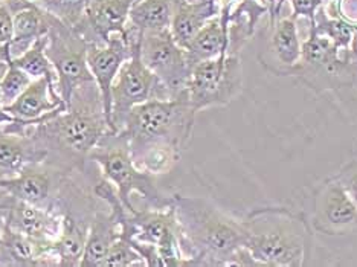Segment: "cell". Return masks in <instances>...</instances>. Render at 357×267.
<instances>
[{
  "mask_svg": "<svg viewBox=\"0 0 357 267\" xmlns=\"http://www.w3.org/2000/svg\"><path fill=\"white\" fill-rule=\"evenodd\" d=\"M220 14L218 3L211 0H178L169 31L183 49L206 23Z\"/></svg>",
  "mask_w": 357,
  "mask_h": 267,
  "instance_id": "obj_22",
  "label": "cell"
},
{
  "mask_svg": "<svg viewBox=\"0 0 357 267\" xmlns=\"http://www.w3.org/2000/svg\"><path fill=\"white\" fill-rule=\"evenodd\" d=\"M136 0H86L84 15L74 29L87 45H105L113 34L126 32Z\"/></svg>",
  "mask_w": 357,
  "mask_h": 267,
  "instance_id": "obj_14",
  "label": "cell"
},
{
  "mask_svg": "<svg viewBox=\"0 0 357 267\" xmlns=\"http://www.w3.org/2000/svg\"><path fill=\"white\" fill-rule=\"evenodd\" d=\"M69 173L43 162L31 164L15 176L0 177V191L13 199L28 201L36 206L54 209L59 200V190L66 185Z\"/></svg>",
  "mask_w": 357,
  "mask_h": 267,
  "instance_id": "obj_13",
  "label": "cell"
},
{
  "mask_svg": "<svg viewBox=\"0 0 357 267\" xmlns=\"http://www.w3.org/2000/svg\"><path fill=\"white\" fill-rule=\"evenodd\" d=\"M3 197L0 200V214L5 224L31 238L54 245L61 229L60 214L54 213V209L13 199L8 194H3Z\"/></svg>",
  "mask_w": 357,
  "mask_h": 267,
  "instance_id": "obj_15",
  "label": "cell"
},
{
  "mask_svg": "<svg viewBox=\"0 0 357 267\" xmlns=\"http://www.w3.org/2000/svg\"><path fill=\"white\" fill-rule=\"evenodd\" d=\"M291 10H294V17H307L310 23H314L316 14L322 5V0H290Z\"/></svg>",
  "mask_w": 357,
  "mask_h": 267,
  "instance_id": "obj_31",
  "label": "cell"
},
{
  "mask_svg": "<svg viewBox=\"0 0 357 267\" xmlns=\"http://www.w3.org/2000/svg\"><path fill=\"white\" fill-rule=\"evenodd\" d=\"M196 115L185 91L174 98L150 100L133 107L119 132L127 137L132 155L150 147L183 151L191 139Z\"/></svg>",
  "mask_w": 357,
  "mask_h": 267,
  "instance_id": "obj_4",
  "label": "cell"
},
{
  "mask_svg": "<svg viewBox=\"0 0 357 267\" xmlns=\"http://www.w3.org/2000/svg\"><path fill=\"white\" fill-rule=\"evenodd\" d=\"M5 3L11 10L14 22L13 40L5 45L10 59H15L28 51L36 40L47 36V32L60 22L43 8L26 0H5Z\"/></svg>",
  "mask_w": 357,
  "mask_h": 267,
  "instance_id": "obj_17",
  "label": "cell"
},
{
  "mask_svg": "<svg viewBox=\"0 0 357 267\" xmlns=\"http://www.w3.org/2000/svg\"><path fill=\"white\" fill-rule=\"evenodd\" d=\"M121 234H123V228L119 223V211L110 208V213H93L79 266L102 267L104 258L107 255L110 246L121 237Z\"/></svg>",
  "mask_w": 357,
  "mask_h": 267,
  "instance_id": "obj_21",
  "label": "cell"
},
{
  "mask_svg": "<svg viewBox=\"0 0 357 267\" xmlns=\"http://www.w3.org/2000/svg\"><path fill=\"white\" fill-rule=\"evenodd\" d=\"M310 25V36L303 43L301 61L294 75L318 93L353 84L357 75V59L351 49H339L331 38L318 32L314 23Z\"/></svg>",
  "mask_w": 357,
  "mask_h": 267,
  "instance_id": "obj_6",
  "label": "cell"
},
{
  "mask_svg": "<svg viewBox=\"0 0 357 267\" xmlns=\"http://www.w3.org/2000/svg\"><path fill=\"white\" fill-rule=\"evenodd\" d=\"M243 64L240 54L228 51L206 61L196 64L186 93L196 113L211 107L228 106L243 92Z\"/></svg>",
  "mask_w": 357,
  "mask_h": 267,
  "instance_id": "obj_7",
  "label": "cell"
},
{
  "mask_svg": "<svg viewBox=\"0 0 357 267\" xmlns=\"http://www.w3.org/2000/svg\"><path fill=\"white\" fill-rule=\"evenodd\" d=\"M295 20L296 19L291 15V17L280 19L273 25L269 46H267V54L272 56V60L263 66L275 75H294L299 61H301L303 43L299 40Z\"/></svg>",
  "mask_w": 357,
  "mask_h": 267,
  "instance_id": "obj_18",
  "label": "cell"
},
{
  "mask_svg": "<svg viewBox=\"0 0 357 267\" xmlns=\"http://www.w3.org/2000/svg\"><path fill=\"white\" fill-rule=\"evenodd\" d=\"M6 127L28 133L46 153L43 164L66 173H72V169L89 160L91 151L98 145L105 132L110 130L96 83L77 89L68 110L46 119L45 123Z\"/></svg>",
  "mask_w": 357,
  "mask_h": 267,
  "instance_id": "obj_1",
  "label": "cell"
},
{
  "mask_svg": "<svg viewBox=\"0 0 357 267\" xmlns=\"http://www.w3.org/2000/svg\"><path fill=\"white\" fill-rule=\"evenodd\" d=\"M14 36L13 13L5 2L0 3V47L8 45Z\"/></svg>",
  "mask_w": 357,
  "mask_h": 267,
  "instance_id": "obj_32",
  "label": "cell"
},
{
  "mask_svg": "<svg viewBox=\"0 0 357 267\" xmlns=\"http://www.w3.org/2000/svg\"><path fill=\"white\" fill-rule=\"evenodd\" d=\"M92 215L77 217L75 214L70 213H64L61 215L60 236L56 237L54 243V255L56 258V266H79L81 258H83L84 254L89 224H91Z\"/></svg>",
  "mask_w": 357,
  "mask_h": 267,
  "instance_id": "obj_24",
  "label": "cell"
},
{
  "mask_svg": "<svg viewBox=\"0 0 357 267\" xmlns=\"http://www.w3.org/2000/svg\"><path fill=\"white\" fill-rule=\"evenodd\" d=\"M26 2H31V3H37V2H40V0H26Z\"/></svg>",
  "mask_w": 357,
  "mask_h": 267,
  "instance_id": "obj_34",
  "label": "cell"
},
{
  "mask_svg": "<svg viewBox=\"0 0 357 267\" xmlns=\"http://www.w3.org/2000/svg\"><path fill=\"white\" fill-rule=\"evenodd\" d=\"M246 249L258 266H304L312 228L303 213L284 206L255 208L241 218Z\"/></svg>",
  "mask_w": 357,
  "mask_h": 267,
  "instance_id": "obj_3",
  "label": "cell"
},
{
  "mask_svg": "<svg viewBox=\"0 0 357 267\" xmlns=\"http://www.w3.org/2000/svg\"><path fill=\"white\" fill-rule=\"evenodd\" d=\"M5 110L17 119V125L28 127L45 123L59 113L68 110L66 102L56 91V86L50 78L34 79L17 100Z\"/></svg>",
  "mask_w": 357,
  "mask_h": 267,
  "instance_id": "obj_16",
  "label": "cell"
},
{
  "mask_svg": "<svg viewBox=\"0 0 357 267\" xmlns=\"http://www.w3.org/2000/svg\"><path fill=\"white\" fill-rule=\"evenodd\" d=\"M45 159L46 153L28 133L0 125V177L15 176L25 167Z\"/></svg>",
  "mask_w": 357,
  "mask_h": 267,
  "instance_id": "obj_20",
  "label": "cell"
},
{
  "mask_svg": "<svg viewBox=\"0 0 357 267\" xmlns=\"http://www.w3.org/2000/svg\"><path fill=\"white\" fill-rule=\"evenodd\" d=\"M308 223L324 236L357 234V204L335 176L314 188Z\"/></svg>",
  "mask_w": 357,
  "mask_h": 267,
  "instance_id": "obj_11",
  "label": "cell"
},
{
  "mask_svg": "<svg viewBox=\"0 0 357 267\" xmlns=\"http://www.w3.org/2000/svg\"><path fill=\"white\" fill-rule=\"evenodd\" d=\"M177 2H178V0H176V3H177Z\"/></svg>",
  "mask_w": 357,
  "mask_h": 267,
  "instance_id": "obj_36",
  "label": "cell"
},
{
  "mask_svg": "<svg viewBox=\"0 0 357 267\" xmlns=\"http://www.w3.org/2000/svg\"><path fill=\"white\" fill-rule=\"evenodd\" d=\"M139 54L145 66L164 84L169 98L186 91L191 66L186 60L185 49L176 43L169 28L142 32Z\"/></svg>",
  "mask_w": 357,
  "mask_h": 267,
  "instance_id": "obj_10",
  "label": "cell"
},
{
  "mask_svg": "<svg viewBox=\"0 0 357 267\" xmlns=\"http://www.w3.org/2000/svg\"><path fill=\"white\" fill-rule=\"evenodd\" d=\"M141 40V38H139ZM169 95L158 77L141 60L139 42L119 69L112 86V132H119L133 107L150 100H168Z\"/></svg>",
  "mask_w": 357,
  "mask_h": 267,
  "instance_id": "obj_9",
  "label": "cell"
},
{
  "mask_svg": "<svg viewBox=\"0 0 357 267\" xmlns=\"http://www.w3.org/2000/svg\"><path fill=\"white\" fill-rule=\"evenodd\" d=\"M345 191L357 204V159H351L335 174Z\"/></svg>",
  "mask_w": 357,
  "mask_h": 267,
  "instance_id": "obj_30",
  "label": "cell"
},
{
  "mask_svg": "<svg viewBox=\"0 0 357 267\" xmlns=\"http://www.w3.org/2000/svg\"><path fill=\"white\" fill-rule=\"evenodd\" d=\"M141 34L127 25L126 32L113 34L105 45H87V64L100 89L105 119L112 130V86L119 69L132 56Z\"/></svg>",
  "mask_w": 357,
  "mask_h": 267,
  "instance_id": "obj_12",
  "label": "cell"
},
{
  "mask_svg": "<svg viewBox=\"0 0 357 267\" xmlns=\"http://www.w3.org/2000/svg\"><path fill=\"white\" fill-rule=\"evenodd\" d=\"M36 5L52 14L66 26L75 28L84 15L86 0H40Z\"/></svg>",
  "mask_w": 357,
  "mask_h": 267,
  "instance_id": "obj_28",
  "label": "cell"
},
{
  "mask_svg": "<svg viewBox=\"0 0 357 267\" xmlns=\"http://www.w3.org/2000/svg\"><path fill=\"white\" fill-rule=\"evenodd\" d=\"M229 25L231 22L218 14L197 32L185 47L191 69L202 61L215 59L229 51Z\"/></svg>",
  "mask_w": 357,
  "mask_h": 267,
  "instance_id": "obj_23",
  "label": "cell"
},
{
  "mask_svg": "<svg viewBox=\"0 0 357 267\" xmlns=\"http://www.w3.org/2000/svg\"><path fill=\"white\" fill-rule=\"evenodd\" d=\"M0 264L46 266L56 264L52 243L31 238L3 223L0 231Z\"/></svg>",
  "mask_w": 357,
  "mask_h": 267,
  "instance_id": "obj_19",
  "label": "cell"
},
{
  "mask_svg": "<svg viewBox=\"0 0 357 267\" xmlns=\"http://www.w3.org/2000/svg\"><path fill=\"white\" fill-rule=\"evenodd\" d=\"M89 160L101 168L102 177L115 187L128 213L136 209L132 204L133 194H139L150 208H167L173 204L174 196H165L154 182V176L136 167L127 137L121 132H105L89 155Z\"/></svg>",
  "mask_w": 357,
  "mask_h": 267,
  "instance_id": "obj_5",
  "label": "cell"
},
{
  "mask_svg": "<svg viewBox=\"0 0 357 267\" xmlns=\"http://www.w3.org/2000/svg\"><path fill=\"white\" fill-rule=\"evenodd\" d=\"M173 206L183 252L192 266H258L246 249L241 218L205 197L174 196Z\"/></svg>",
  "mask_w": 357,
  "mask_h": 267,
  "instance_id": "obj_2",
  "label": "cell"
},
{
  "mask_svg": "<svg viewBox=\"0 0 357 267\" xmlns=\"http://www.w3.org/2000/svg\"><path fill=\"white\" fill-rule=\"evenodd\" d=\"M211 2H215V3H218V0H211Z\"/></svg>",
  "mask_w": 357,
  "mask_h": 267,
  "instance_id": "obj_35",
  "label": "cell"
},
{
  "mask_svg": "<svg viewBox=\"0 0 357 267\" xmlns=\"http://www.w3.org/2000/svg\"><path fill=\"white\" fill-rule=\"evenodd\" d=\"M47 40L46 55L55 70L56 91L69 107L77 89L95 83L86 59L87 42L61 22L47 32Z\"/></svg>",
  "mask_w": 357,
  "mask_h": 267,
  "instance_id": "obj_8",
  "label": "cell"
},
{
  "mask_svg": "<svg viewBox=\"0 0 357 267\" xmlns=\"http://www.w3.org/2000/svg\"><path fill=\"white\" fill-rule=\"evenodd\" d=\"M28 74L19 69L15 64L8 60V66L0 77V100H2L3 107L10 106L19 96L26 91L28 86L32 83Z\"/></svg>",
  "mask_w": 357,
  "mask_h": 267,
  "instance_id": "obj_27",
  "label": "cell"
},
{
  "mask_svg": "<svg viewBox=\"0 0 357 267\" xmlns=\"http://www.w3.org/2000/svg\"><path fill=\"white\" fill-rule=\"evenodd\" d=\"M176 0H136L128 14V26L135 31H160L172 26Z\"/></svg>",
  "mask_w": 357,
  "mask_h": 267,
  "instance_id": "obj_25",
  "label": "cell"
},
{
  "mask_svg": "<svg viewBox=\"0 0 357 267\" xmlns=\"http://www.w3.org/2000/svg\"><path fill=\"white\" fill-rule=\"evenodd\" d=\"M47 42H50V40H47V36L40 37L31 45L28 51H25L19 56H15V59H10V61L25 72V74H28L32 79H38L45 77V78H50L56 86V75H55L54 66L46 55Z\"/></svg>",
  "mask_w": 357,
  "mask_h": 267,
  "instance_id": "obj_26",
  "label": "cell"
},
{
  "mask_svg": "<svg viewBox=\"0 0 357 267\" xmlns=\"http://www.w3.org/2000/svg\"><path fill=\"white\" fill-rule=\"evenodd\" d=\"M337 11L340 19L357 28V0H339Z\"/></svg>",
  "mask_w": 357,
  "mask_h": 267,
  "instance_id": "obj_33",
  "label": "cell"
},
{
  "mask_svg": "<svg viewBox=\"0 0 357 267\" xmlns=\"http://www.w3.org/2000/svg\"><path fill=\"white\" fill-rule=\"evenodd\" d=\"M128 266H145L139 252L132 246L127 237H121L110 246L107 255L104 258L102 267H128Z\"/></svg>",
  "mask_w": 357,
  "mask_h": 267,
  "instance_id": "obj_29",
  "label": "cell"
}]
</instances>
